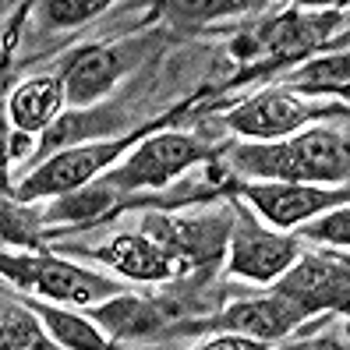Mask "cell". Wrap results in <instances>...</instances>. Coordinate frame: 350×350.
Wrapping results in <instances>:
<instances>
[{
	"mask_svg": "<svg viewBox=\"0 0 350 350\" xmlns=\"http://www.w3.org/2000/svg\"><path fill=\"white\" fill-rule=\"evenodd\" d=\"M191 350H269V343H258L248 336H234V333H216L213 340H205Z\"/></svg>",
	"mask_w": 350,
	"mask_h": 350,
	"instance_id": "obj_23",
	"label": "cell"
},
{
	"mask_svg": "<svg viewBox=\"0 0 350 350\" xmlns=\"http://www.w3.org/2000/svg\"><path fill=\"white\" fill-rule=\"evenodd\" d=\"M0 276L14 283L22 294L50 304L92 308L99 301L124 294V286L113 276H103L96 269H85V265H75L46 252H0Z\"/></svg>",
	"mask_w": 350,
	"mask_h": 350,
	"instance_id": "obj_3",
	"label": "cell"
},
{
	"mask_svg": "<svg viewBox=\"0 0 350 350\" xmlns=\"http://www.w3.org/2000/svg\"><path fill=\"white\" fill-rule=\"evenodd\" d=\"M25 14H29V4L25 8H18L14 14V22L4 36V46H0V191H8L11 195V174H8V163H11V120H8V78H11V50L18 43V29H22L25 22Z\"/></svg>",
	"mask_w": 350,
	"mask_h": 350,
	"instance_id": "obj_18",
	"label": "cell"
},
{
	"mask_svg": "<svg viewBox=\"0 0 350 350\" xmlns=\"http://www.w3.org/2000/svg\"><path fill=\"white\" fill-rule=\"evenodd\" d=\"M226 163L244 180H291L347 188L350 146L343 128H308L283 142H244L226 149Z\"/></svg>",
	"mask_w": 350,
	"mask_h": 350,
	"instance_id": "obj_1",
	"label": "cell"
},
{
	"mask_svg": "<svg viewBox=\"0 0 350 350\" xmlns=\"http://www.w3.org/2000/svg\"><path fill=\"white\" fill-rule=\"evenodd\" d=\"M343 22V11H301L286 8L283 14L262 22L258 32H252V71L237 75V81H248L252 75H265L280 64H297L312 57L315 46H322L329 32Z\"/></svg>",
	"mask_w": 350,
	"mask_h": 350,
	"instance_id": "obj_5",
	"label": "cell"
},
{
	"mask_svg": "<svg viewBox=\"0 0 350 350\" xmlns=\"http://www.w3.org/2000/svg\"><path fill=\"white\" fill-rule=\"evenodd\" d=\"M0 350H57L22 301L0 304Z\"/></svg>",
	"mask_w": 350,
	"mask_h": 350,
	"instance_id": "obj_17",
	"label": "cell"
},
{
	"mask_svg": "<svg viewBox=\"0 0 350 350\" xmlns=\"http://www.w3.org/2000/svg\"><path fill=\"white\" fill-rule=\"evenodd\" d=\"M39 213L32 205L18 202L14 195L0 191V241L4 244H18V248H39Z\"/></svg>",
	"mask_w": 350,
	"mask_h": 350,
	"instance_id": "obj_19",
	"label": "cell"
},
{
	"mask_svg": "<svg viewBox=\"0 0 350 350\" xmlns=\"http://www.w3.org/2000/svg\"><path fill=\"white\" fill-rule=\"evenodd\" d=\"M29 312L39 319L43 333L50 336L53 347L60 350H113V343L107 340V333L89 319V315H78L68 312L64 304H50V301H39V297H18Z\"/></svg>",
	"mask_w": 350,
	"mask_h": 350,
	"instance_id": "obj_15",
	"label": "cell"
},
{
	"mask_svg": "<svg viewBox=\"0 0 350 350\" xmlns=\"http://www.w3.org/2000/svg\"><path fill=\"white\" fill-rule=\"evenodd\" d=\"M333 113L340 117L347 113L343 103L340 107H319V103H308L294 92L273 85V89H258L255 96H244L241 103H234L223 113V124L248 142H283V138L304 131V124H315V120H325Z\"/></svg>",
	"mask_w": 350,
	"mask_h": 350,
	"instance_id": "obj_6",
	"label": "cell"
},
{
	"mask_svg": "<svg viewBox=\"0 0 350 350\" xmlns=\"http://www.w3.org/2000/svg\"><path fill=\"white\" fill-rule=\"evenodd\" d=\"M180 113H184V107H177L174 113H163V117L149 120V124H142L131 135L107 138V142H78V146L60 149V152L46 156L43 163H36V167L11 188V195L18 202H25V205H36L43 198H64V195H71L78 188H85V184H92L96 177H103L107 170H113L117 163L124 159V152H131L142 138L159 131L163 124H174Z\"/></svg>",
	"mask_w": 350,
	"mask_h": 350,
	"instance_id": "obj_2",
	"label": "cell"
},
{
	"mask_svg": "<svg viewBox=\"0 0 350 350\" xmlns=\"http://www.w3.org/2000/svg\"><path fill=\"white\" fill-rule=\"evenodd\" d=\"M64 85L57 75H36L29 81H18L8 92V120H11V135H25L36 138L46 128H53V120L64 110Z\"/></svg>",
	"mask_w": 350,
	"mask_h": 350,
	"instance_id": "obj_14",
	"label": "cell"
},
{
	"mask_svg": "<svg viewBox=\"0 0 350 350\" xmlns=\"http://www.w3.org/2000/svg\"><path fill=\"white\" fill-rule=\"evenodd\" d=\"M234 198L248 205V213L265 219L269 230H297L301 223L322 216L325 209L347 205V188H315V184H291V180H237Z\"/></svg>",
	"mask_w": 350,
	"mask_h": 350,
	"instance_id": "obj_8",
	"label": "cell"
},
{
	"mask_svg": "<svg viewBox=\"0 0 350 350\" xmlns=\"http://www.w3.org/2000/svg\"><path fill=\"white\" fill-rule=\"evenodd\" d=\"M234 223L226 230V273L252 280V283H276L286 269L294 265V258L304 252V244L297 237H286L280 230H269L262 226L248 205H241L234 198Z\"/></svg>",
	"mask_w": 350,
	"mask_h": 350,
	"instance_id": "obj_7",
	"label": "cell"
},
{
	"mask_svg": "<svg viewBox=\"0 0 350 350\" xmlns=\"http://www.w3.org/2000/svg\"><path fill=\"white\" fill-rule=\"evenodd\" d=\"M280 89L294 92V96H336V99H347V89H350L347 46L325 53V57H308L301 68L286 71L280 78Z\"/></svg>",
	"mask_w": 350,
	"mask_h": 350,
	"instance_id": "obj_16",
	"label": "cell"
},
{
	"mask_svg": "<svg viewBox=\"0 0 350 350\" xmlns=\"http://www.w3.org/2000/svg\"><path fill=\"white\" fill-rule=\"evenodd\" d=\"M213 152L202 138L188 131H152L138 142V146L117 163L113 170H107L99 180L120 198L131 191L146 188H167L170 180H177L184 170H191L195 163H205Z\"/></svg>",
	"mask_w": 350,
	"mask_h": 350,
	"instance_id": "obj_4",
	"label": "cell"
},
{
	"mask_svg": "<svg viewBox=\"0 0 350 350\" xmlns=\"http://www.w3.org/2000/svg\"><path fill=\"white\" fill-rule=\"evenodd\" d=\"M89 319L99 329H107V340H146L174 322V308L163 297H142L124 291L110 301L92 304Z\"/></svg>",
	"mask_w": 350,
	"mask_h": 350,
	"instance_id": "obj_13",
	"label": "cell"
},
{
	"mask_svg": "<svg viewBox=\"0 0 350 350\" xmlns=\"http://www.w3.org/2000/svg\"><path fill=\"white\" fill-rule=\"evenodd\" d=\"M103 11H110L107 0H46V4H39V14L50 25H81Z\"/></svg>",
	"mask_w": 350,
	"mask_h": 350,
	"instance_id": "obj_22",
	"label": "cell"
},
{
	"mask_svg": "<svg viewBox=\"0 0 350 350\" xmlns=\"http://www.w3.org/2000/svg\"><path fill=\"white\" fill-rule=\"evenodd\" d=\"M301 322H304V315L297 308L269 291L262 297L230 301L213 322H198V329H216V333L248 336V340H258V343H276L283 336H291Z\"/></svg>",
	"mask_w": 350,
	"mask_h": 350,
	"instance_id": "obj_12",
	"label": "cell"
},
{
	"mask_svg": "<svg viewBox=\"0 0 350 350\" xmlns=\"http://www.w3.org/2000/svg\"><path fill=\"white\" fill-rule=\"evenodd\" d=\"M262 4H226V0H213V4H170L167 14L174 22H184V25H205V22H219V18H234V14H248V11H258Z\"/></svg>",
	"mask_w": 350,
	"mask_h": 350,
	"instance_id": "obj_21",
	"label": "cell"
},
{
	"mask_svg": "<svg viewBox=\"0 0 350 350\" xmlns=\"http://www.w3.org/2000/svg\"><path fill=\"white\" fill-rule=\"evenodd\" d=\"M89 255L107 262L113 273L138 280V283H163L188 269L184 255L156 234H120L107 248H92Z\"/></svg>",
	"mask_w": 350,
	"mask_h": 350,
	"instance_id": "obj_11",
	"label": "cell"
},
{
	"mask_svg": "<svg viewBox=\"0 0 350 350\" xmlns=\"http://www.w3.org/2000/svg\"><path fill=\"white\" fill-rule=\"evenodd\" d=\"M294 237H297L301 244L312 241V244H329V248H340V252H343L347 244H350V209H347V205L325 209L322 216L301 223Z\"/></svg>",
	"mask_w": 350,
	"mask_h": 350,
	"instance_id": "obj_20",
	"label": "cell"
},
{
	"mask_svg": "<svg viewBox=\"0 0 350 350\" xmlns=\"http://www.w3.org/2000/svg\"><path fill=\"white\" fill-rule=\"evenodd\" d=\"M146 57V43L138 39H120L110 46H85L78 50L64 71H60V85H64V103L71 107H92L96 99H103L131 68H138V60Z\"/></svg>",
	"mask_w": 350,
	"mask_h": 350,
	"instance_id": "obj_10",
	"label": "cell"
},
{
	"mask_svg": "<svg viewBox=\"0 0 350 350\" xmlns=\"http://www.w3.org/2000/svg\"><path fill=\"white\" fill-rule=\"evenodd\" d=\"M276 350H343V343H336V340H312V343H294V347H276Z\"/></svg>",
	"mask_w": 350,
	"mask_h": 350,
	"instance_id": "obj_24",
	"label": "cell"
},
{
	"mask_svg": "<svg viewBox=\"0 0 350 350\" xmlns=\"http://www.w3.org/2000/svg\"><path fill=\"white\" fill-rule=\"evenodd\" d=\"M273 294H280L286 304H294L304 319L347 312L350 265H347L343 255L301 252L291 269L273 283Z\"/></svg>",
	"mask_w": 350,
	"mask_h": 350,
	"instance_id": "obj_9",
	"label": "cell"
}]
</instances>
